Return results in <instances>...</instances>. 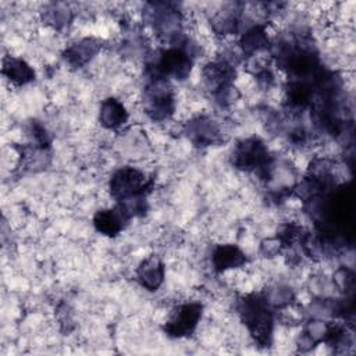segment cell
I'll return each mask as SVG.
<instances>
[{"label":"cell","instance_id":"6da1fadb","mask_svg":"<svg viewBox=\"0 0 356 356\" xmlns=\"http://www.w3.org/2000/svg\"><path fill=\"white\" fill-rule=\"evenodd\" d=\"M238 314L259 346H270L273 341V307L263 293H250L238 300Z\"/></svg>","mask_w":356,"mask_h":356},{"label":"cell","instance_id":"7a4b0ae2","mask_svg":"<svg viewBox=\"0 0 356 356\" xmlns=\"http://www.w3.org/2000/svg\"><path fill=\"white\" fill-rule=\"evenodd\" d=\"M193 65V57L182 47L168 46L153 51L146 61V72L149 78H164L185 81Z\"/></svg>","mask_w":356,"mask_h":356},{"label":"cell","instance_id":"3957f363","mask_svg":"<svg viewBox=\"0 0 356 356\" xmlns=\"http://www.w3.org/2000/svg\"><path fill=\"white\" fill-rule=\"evenodd\" d=\"M232 164L241 171L253 172L268 181L274 172V160L266 143L256 136L242 139L232 152Z\"/></svg>","mask_w":356,"mask_h":356},{"label":"cell","instance_id":"277c9868","mask_svg":"<svg viewBox=\"0 0 356 356\" xmlns=\"http://www.w3.org/2000/svg\"><path fill=\"white\" fill-rule=\"evenodd\" d=\"M143 110L153 121L168 120L175 110L172 85L164 78H149L143 90Z\"/></svg>","mask_w":356,"mask_h":356},{"label":"cell","instance_id":"5b68a950","mask_svg":"<svg viewBox=\"0 0 356 356\" xmlns=\"http://www.w3.org/2000/svg\"><path fill=\"white\" fill-rule=\"evenodd\" d=\"M143 18L152 24L154 32L168 43L182 35V14L171 3H147Z\"/></svg>","mask_w":356,"mask_h":356},{"label":"cell","instance_id":"8992f818","mask_svg":"<svg viewBox=\"0 0 356 356\" xmlns=\"http://www.w3.org/2000/svg\"><path fill=\"white\" fill-rule=\"evenodd\" d=\"M153 181L136 167L125 165L114 171L108 182V191L114 200L120 202L136 195H147Z\"/></svg>","mask_w":356,"mask_h":356},{"label":"cell","instance_id":"52a82bcc","mask_svg":"<svg viewBox=\"0 0 356 356\" xmlns=\"http://www.w3.org/2000/svg\"><path fill=\"white\" fill-rule=\"evenodd\" d=\"M203 314V306L199 302H186L178 305L170 314L163 330L171 338H185L195 332Z\"/></svg>","mask_w":356,"mask_h":356},{"label":"cell","instance_id":"ba28073f","mask_svg":"<svg viewBox=\"0 0 356 356\" xmlns=\"http://www.w3.org/2000/svg\"><path fill=\"white\" fill-rule=\"evenodd\" d=\"M185 134L195 146L200 147L217 145L222 139L218 122L207 115H197L189 120L185 125Z\"/></svg>","mask_w":356,"mask_h":356},{"label":"cell","instance_id":"9c48e42d","mask_svg":"<svg viewBox=\"0 0 356 356\" xmlns=\"http://www.w3.org/2000/svg\"><path fill=\"white\" fill-rule=\"evenodd\" d=\"M102 47V40L96 38H83L70 44L64 50L63 57L70 67L81 68L85 64H88L100 51Z\"/></svg>","mask_w":356,"mask_h":356},{"label":"cell","instance_id":"30bf717a","mask_svg":"<svg viewBox=\"0 0 356 356\" xmlns=\"http://www.w3.org/2000/svg\"><path fill=\"white\" fill-rule=\"evenodd\" d=\"M202 74L207 88L211 89V92H214L222 86L232 85L236 71L231 61L225 58H220V60L209 61L207 64H204Z\"/></svg>","mask_w":356,"mask_h":356},{"label":"cell","instance_id":"8fae6325","mask_svg":"<svg viewBox=\"0 0 356 356\" xmlns=\"http://www.w3.org/2000/svg\"><path fill=\"white\" fill-rule=\"evenodd\" d=\"M136 280L147 291H157L164 282L165 268L161 259L156 254H150L143 259L136 267Z\"/></svg>","mask_w":356,"mask_h":356},{"label":"cell","instance_id":"7c38bea8","mask_svg":"<svg viewBox=\"0 0 356 356\" xmlns=\"http://www.w3.org/2000/svg\"><path fill=\"white\" fill-rule=\"evenodd\" d=\"M246 261V254L236 245L232 243L217 245L211 253V264L217 273L239 268L245 266Z\"/></svg>","mask_w":356,"mask_h":356},{"label":"cell","instance_id":"4fadbf2b","mask_svg":"<svg viewBox=\"0 0 356 356\" xmlns=\"http://www.w3.org/2000/svg\"><path fill=\"white\" fill-rule=\"evenodd\" d=\"M127 222L128 220L117 206L114 209H102L96 211L93 217V225L96 231L110 238L117 236L125 228Z\"/></svg>","mask_w":356,"mask_h":356},{"label":"cell","instance_id":"5bb4252c","mask_svg":"<svg viewBox=\"0 0 356 356\" xmlns=\"http://www.w3.org/2000/svg\"><path fill=\"white\" fill-rule=\"evenodd\" d=\"M128 120V111L124 103L115 97H107L100 104L99 121L106 129H118Z\"/></svg>","mask_w":356,"mask_h":356},{"label":"cell","instance_id":"9a60e30c","mask_svg":"<svg viewBox=\"0 0 356 356\" xmlns=\"http://www.w3.org/2000/svg\"><path fill=\"white\" fill-rule=\"evenodd\" d=\"M239 49L245 57H250L259 54L261 50L270 49V39L264 25L256 24L245 31L239 38Z\"/></svg>","mask_w":356,"mask_h":356},{"label":"cell","instance_id":"2e32d148","mask_svg":"<svg viewBox=\"0 0 356 356\" xmlns=\"http://www.w3.org/2000/svg\"><path fill=\"white\" fill-rule=\"evenodd\" d=\"M1 74L17 86L26 85L35 79L33 68L25 60L13 56L4 57Z\"/></svg>","mask_w":356,"mask_h":356},{"label":"cell","instance_id":"e0dca14e","mask_svg":"<svg viewBox=\"0 0 356 356\" xmlns=\"http://www.w3.org/2000/svg\"><path fill=\"white\" fill-rule=\"evenodd\" d=\"M44 24L54 29H63L72 21V11L65 3H50L43 10Z\"/></svg>","mask_w":356,"mask_h":356},{"label":"cell","instance_id":"ac0fdd59","mask_svg":"<svg viewBox=\"0 0 356 356\" xmlns=\"http://www.w3.org/2000/svg\"><path fill=\"white\" fill-rule=\"evenodd\" d=\"M239 15L241 10L236 8V4H231L228 6V8L221 10L211 21L214 31L221 35L236 32L239 25Z\"/></svg>","mask_w":356,"mask_h":356},{"label":"cell","instance_id":"d6986e66","mask_svg":"<svg viewBox=\"0 0 356 356\" xmlns=\"http://www.w3.org/2000/svg\"><path fill=\"white\" fill-rule=\"evenodd\" d=\"M303 235H305V231L300 225H298L295 222H286L280 227L275 238L280 241L282 248H291L296 242H300Z\"/></svg>","mask_w":356,"mask_h":356},{"label":"cell","instance_id":"ffe728a7","mask_svg":"<svg viewBox=\"0 0 356 356\" xmlns=\"http://www.w3.org/2000/svg\"><path fill=\"white\" fill-rule=\"evenodd\" d=\"M267 303L271 306V307H284V306H288L292 299H293V292L291 288L288 286H282V285H278V286H274L271 288L270 291H267L266 293H263Z\"/></svg>","mask_w":356,"mask_h":356},{"label":"cell","instance_id":"44dd1931","mask_svg":"<svg viewBox=\"0 0 356 356\" xmlns=\"http://www.w3.org/2000/svg\"><path fill=\"white\" fill-rule=\"evenodd\" d=\"M334 282L338 288H341V291L345 293V296L352 298L353 288H355V275L349 268L341 267L339 270H337V273L334 275Z\"/></svg>","mask_w":356,"mask_h":356},{"label":"cell","instance_id":"7402d4cb","mask_svg":"<svg viewBox=\"0 0 356 356\" xmlns=\"http://www.w3.org/2000/svg\"><path fill=\"white\" fill-rule=\"evenodd\" d=\"M213 96L216 97V102L220 106L225 107V106L232 104L239 97V92L236 90V88L234 85H227V86H222V88L214 90Z\"/></svg>","mask_w":356,"mask_h":356},{"label":"cell","instance_id":"603a6c76","mask_svg":"<svg viewBox=\"0 0 356 356\" xmlns=\"http://www.w3.org/2000/svg\"><path fill=\"white\" fill-rule=\"evenodd\" d=\"M281 249H282V246L277 238L266 239L261 242V252H263V254H266L268 257H273L274 254L280 253Z\"/></svg>","mask_w":356,"mask_h":356}]
</instances>
